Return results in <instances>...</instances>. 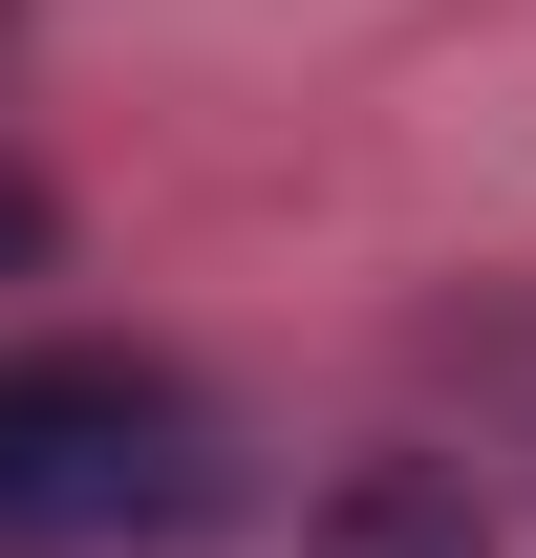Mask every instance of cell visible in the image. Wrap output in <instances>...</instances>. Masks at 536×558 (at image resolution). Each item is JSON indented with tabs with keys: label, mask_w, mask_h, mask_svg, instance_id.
Returning a JSON list of instances; mask_svg holds the SVG:
<instances>
[{
	"label": "cell",
	"mask_w": 536,
	"mask_h": 558,
	"mask_svg": "<svg viewBox=\"0 0 536 558\" xmlns=\"http://www.w3.org/2000/svg\"><path fill=\"white\" fill-rule=\"evenodd\" d=\"M215 409L130 344H0V558H215Z\"/></svg>",
	"instance_id": "1"
},
{
	"label": "cell",
	"mask_w": 536,
	"mask_h": 558,
	"mask_svg": "<svg viewBox=\"0 0 536 558\" xmlns=\"http://www.w3.org/2000/svg\"><path fill=\"white\" fill-rule=\"evenodd\" d=\"M0 258H44V194H22V172H0Z\"/></svg>",
	"instance_id": "3"
},
{
	"label": "cell",
	"mask_w": 536,
	"mask_h": 558,
	"mask_svg": "<svg viewBox=\"0 0 536 558\" xmlns=\"http://www.w3.org/2000/svg\"><path fill=\"white\" fill-rule=\"evenodd\" d=\"M301 558H494V537H472V494L429 473V451H365V473L322 494V537H301Z\"/></svg>",
	"instance_id": "2"
}]
</instances>
